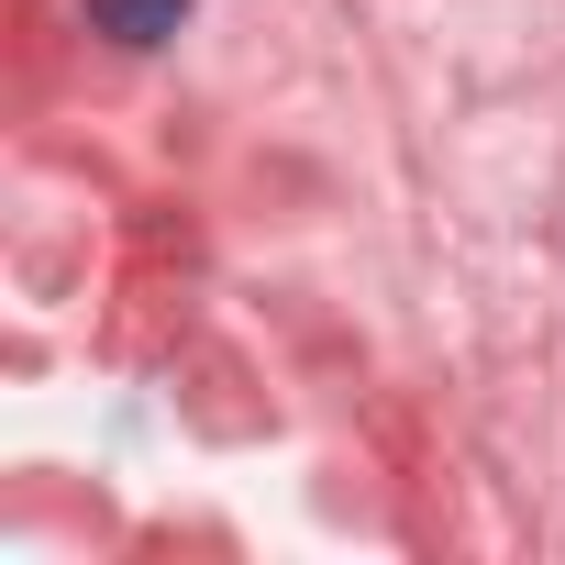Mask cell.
Masks as SVG:
<instances>
[{"instance_id": "6da1fadb", "label": "cell", "mask_w": 565, "mask_h": 565, "mask_svg": "<svg viewBox=\"0 0 565 565\" xmlns=\"http://www.w3.org/2000/svg\"><path fill=\"white\" fill-rule=\"evenodd\" d=\"M89 23H100L111 45H167V34L189 23V0H89Z\"/></svg>"}]
</instances>
